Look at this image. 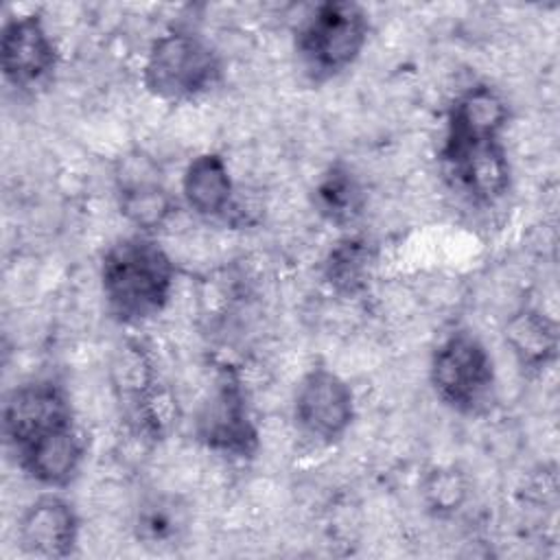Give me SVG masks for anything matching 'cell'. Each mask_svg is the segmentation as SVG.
Here are the masks:
<instances>
[{"label": "cell", "mask_w": 560, "mask_h": 560, "mask_svg": "<svg viewBox=\"0 0 560 560\" xmlns=\"http://www.w3.org/2000/svg\"><path fill=\"white\" fill-rule=\"evenodd\" d=\"M175 262L149 234L112 243L101 258V291L107 313L120 324H142L160 315L175 289Z\"/></svg>", "instance_id": "obj_1"}, {"label": "cell", "mask_w": 560, "mask_h": 560, "mask_svg": "<svg viewBox=\"0 0 560 560\" xmlns=\"http://www.w3.org/2000/svg\"><path fill=\"white\" fill-rule=\"evenodd\" d=\"M221 81V57L201 35L173 28L158 35L144 57L142 85L164 103H188Z\"/></svg>", "instance_id": "obj_2"}, {"label": "cell", "mask_w": 560, "mask_h": 560, "mask_svg": "<svg viewBox=\"0 0 560 560\" xmlns=\"http://www.w3.org/2000/svg\"><path fill=\"white\" fill-rule=\"evenodd\" d=\"M370 20L361 4L328 0L311 9L295 28V52L313 81H326L348 70L363 52Z\"/></svg>", "instance_id": "obj_3"}, {"label": "cell", "mask_w": 560, "mask_h": 560, "mask_svg": "<svg viewBox=\"0 0 560 560\" xmlns=\"http://www.w3.org/2000/svg\"><path fill=\"white\" fill-rule=\"evenodd\" d=\"M429 381L448 409L464 416L483 413L497 389L492 354L470 330H453L431 354Z\"/></svg>", "instance_id": "obj_4"}, {"label": "cell", "mask_w": 560, "mask_h": 560, "mask_svg": "<svg viewBox=\"0 0 560 560\" xmlns=\"http://www.w3.org/2000/svg\"><path fill=\"white\" fill-rule=\"evenodd\" d=\"M112 392L131 427L158 438L175 416L173 398L160 387L158 368L149 350L136 341H122L109 363Z\"/></svg>", "instance_id": "obj_5"}, {"label": "cell", "mask_w": 560, "mask_h": 560, "mask_svg": "<svg viewBox=\"0 0 560 560\" xmlns=\"http://www.w3.org/2000/svg\"><path fill=\"white\" fill-rule=\"evenodd\" d=\"M197 438L203 446L228 457H252L258 448V431L249 413L247 394L232 368H221L203 400L197 420Z\"/></svg>", "instance_id": "obj_6"}, {"label": "cell", "mask_w": 560, "mask_h": 560, "mask_svg": "<svg viewBox=\"0 0 560 560\" xmlns=\"http://www.w3.org/2000/svg\"><path fill=\"white\" fill-rule=\"evenodd\" d=\"M354 416V392L343 376L326 365H315L300 378L293 396V420L306 438L335 444L348 433Z\"/></svg>", "instance_id": "obj_7"}, {"label": "cell", "mask_w": 560, "mask_h": 560, "mask_svg": "<svg viewBox=\"0 0 560 560\" xmlns=\"http://www.w3.org/2000/svg\"><path fill=\"white\" fill-rule=\"evenodd\" d=\"M72 422L74 416L68 394L52 378L24 381L4 396L2 433L13 451L57 427Z\"/></svg>", "instance_id": "obj_8"}, {"label": "cell", "mask_w": 560, "mask_h": 560, "mask_svg": "<svg viewBox=\"0 0 560 560\" xmlns=\"http://www.w3.org/2000/svg\"><path fill=\"white\" fill-rule=\"evenodd\" d=\"M59 50L39 13L13 15L0 35V68L7 83L20 90L42 85L52 77Z\"/></svg>", "instance_id": "obj_9"}, {"label": "cell", "mask_w": 560, "mask_h": 560, "mask_svg": "<svg viewBox=\"0 0 560 560\" xmlns=\"http://www.w3.org/2000/svg\"><path fill=\"white\" fill-rule=\"evenodd\" d=\"M442 164L453 186L475 203H494L510 188V162L499 140L442 142Z\"/></svg>", "instance_id": "obj_10"}, {"label": "cell", "mask_w": 560, "mask_h": 560, "mask_svg": "<svg viewBox=\"0 0 560 560\" xmlns=\"http://www.w3.org/2000/svg\"><path fill=\"white\" fill-rule=\"evenodd\" d=\"M81 521L74 505L57 490L39 494L18 518V545L26 556L61 560L77 551Z\"/></svg>", "instance_id": "obj_11"}, {"label": "cell", "mask_w": 560, "mask_h": 560, "mask_svg": "<svg viewBox=\"0 0 560 560\" xmlns=\"http://www.w3.org/2000/svg\"><path fill=\"white\" fill-rule=\"evenodd\" d=\"M118 210L140 234L153 236L175 214L177 199L164 186L151 158L129 155L116 175Z\"/></svg>", "instance_id": "obj_12"}, {"label": "cell", "mask_w": 560, "mask_h": 560, "mask_svg": "<svg viewBox=\"0 0 560 560\" xmlns=\"http://www.w3.org/2000/svg\"><path fill=\"white\" fill-rule=\"evenodd\" d=\"M13 453L28 479L46 490H63L81 472L85 444L72 422L31 440Z\"/></svg>", "instance_id": "obj_13"}, {"label": "cell", "mask_w": 560, "mask_h": 560, "mask_svg": "<svg viewBox=\"0 0 560 560\" xmlns=\"http://www.w3.org/2000/svg\"><path fill=\"white\" fill-rule=\"evenodd\" d=\"M508 122L510 107L503 94L488 83H475L453 101L446 118L444 142L499 140Z\"/></svg>", "instance_id": "obj_14"}, {"label": "cell", "mask_w": 560, "mask_h": 560, "mask_svg": "<svg viewBox=\"0 0 560 560\" xmlns=\"http://www.w3.org/2000/svg\"><path fill=\"white\" fill-rule=\"evenodd\" d=\"M179 192L184 203L199 217L221 219L234 210V179L225 158L217 151L195 155L184 173Z\"/></svg>", "instance_id": "obj_15"}, {"label": "cell", "mask_w": 560, "mask_h": 560, "mask_svg": "<svg viewBox=\"0 0 560 560\" xmlns=\"http://www.w3.org/2000/svg\"><path fill=\"white\" fill-rule=\"evenodd\" d=\"M503 337L516 363L527 372H540L556 361L558 326L538 308L523 306L512 313L505 322Z\"/></svg>", "instance_id": "obj_16"}, {"label": "cell", "mask_w": 560, "mask_h": 560, "mask_svg": "<svg viewBox=\"0 0 560 560\" xmlns=\"http://www.w3.org/2000/svg\"><path fill=\"white\" fill-rule=\"evenodd\" d=\"M376 265L374 245L359 234H348L339 238L324 258L322 273L326 284L339 293L354 298L363 293L372 280Z\"/></svg>", "instance_id": "obj_17"}, {"label": "cell", "mask_w": 560, "mask_h": 560, "mask_svg": "<svg viewBox=\"0 0 560 560\" xmlns=\"http://www.w3.org/2000/svg\"><path fill=\"white\" fill-rule=\"evenodd\" d=\"M313 203L328 223L348 228L361 217L365 208V192L359 177L348 166L335 164L317 179Z\"/></svg>", "instance_id": "obj_18"}, {"label": "cell", "mask_w": 560, "mask_h": 560, "mask_svg": "<svg viewBox=\"0 0 560 560\" xmlns=\"http://www.w3.org/2000/svg\"><path fill=\"white\" fill-rule=\"evenodd\" d=\"M422 501L433 516H451L468 501L470 483L455 466H440L427 472L420 486Z\"/></svg>", "instance_id": "obj_19"}, {"label": "cell", "mask_w": 560, "mask_h": 560, "mask_svg": "<svg viewBox=\"0 0 560 560\" xmlns=\"http://www.w3.org/2000/svg\"><path fill=\"white\" fill-rule=\"evenodd\" d=\"M182 529V516L179 510L173 503L164 501H151L140 508L136 532L138 538L147 545H164L173 540Z\"/></svg>", "instance_id": "obj_20"}]
</instances>
